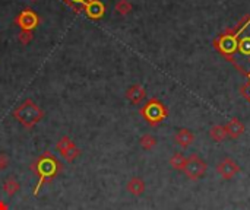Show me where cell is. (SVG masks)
<instances>
[{"instance_id": "24", "label": "cell", "mask_w": 250, "mask_h": 210, "mask_svg": "<svg viewBox=\"0 0 250 210\" xmlns=\"http://www.w3.org/2000/svg\"><path fill=\"white\" fill-rule=\"evenodd\" d=\"M32 1H37V0H32Z\"/></svg>"}, {"instance_id": "11", "label": "cell", "mask_w": 250, "mask_h": 210, "mask_svg": "<svg viewBox=\"0 0 250 210\" xmlns=\"http://www.w3.org/2000/svg\"><path fill=\"white\" fill-rule=\"evenodd\" d=\"M126 98L133 104V105H139L145 98H146V91L142 85L135 83L132 85L127 91H126Z\"/></svg>"}, {"instance_id": "14", "label": "cell", "mask_w": 250, "mask_h": 210, "mask_svg": "<svg viewBox=\"0 0 250 210\" xmlns=\"http://www.w3.org/2000/svg\"><path fill=\"white\" fill-rule=\"evenodd\" d=\"M209 136H211V139H212L214 142H218V143L224 142V140L229 137V136H227V132H226V127H224L223 124H215V126H212L211 130H209Z\"/></svg>"}, {"instance_id": "1", "label": "cell", "mask_w": 250, "mask_h": 210, "mask_svg": "<svg viewBox=\"0 0 250 210\" xmlns=\"http://www.w3.org/2000/svg\"><path fill=\"white\" fill-rule=\"evenodd\" d=\"M214 48L234 69L250 76V15H245L234 26L224 29L214 39Z\"/></svg>"}, {"instance_id": "18", "label": "cell", "mask_w": 250, "mask_h": 210, "mask_svg": "<svg viewBox=\"0 0 250 210\" xmlns=\"http://www.w3.org/2000/svg\"><path fill=\"white\" fill-rule=\"evenodd\" d=\"M132 9H133V6H132V3H130L129 0H119V1L116 3V6H114V10H116L119 15H122V16L129 15V13L132 12Z\"/></svg>"}, {"instance_id": "4", "label": "cell", "mask_w": 250, "mask_h": 210, "mask_svg": "<svg viewBox=\"0 0 250 210\" xmlns=\"http://www.w3.org/2000/svg\"><path fill=\"white\" fill-rule=\"evenodd\" d=\"M139 114L149 126L157 127L168 117V110L158 98H151L141 107Z\"/></svg>"}, {"instance_id": "17", "label": "cell", "mask_w": 250, "mask_h": 210, "mask_svg": "<svg viewBox=\"0 0 250 210\" xmlns=\"http://www.w3.org/2000/svg\"><path fill=\"white\" fill-rule=\"evenodd\" d=\"M139 145H141V148H142V149H145V151H152V149L157 146V139H155V136H152V134L146 133V134L141 136V139H139Z\"/></svg>"}, {"instance_id": "19", "label": "cell", "mask_w": 250, "mask_h": 210, "mask_svg": "<svg viewBox=\"0 0 250 210\" xmlns=\"http://www.w3.org/2000/svg\"><path fill=\"white\" fill-rule=\"evenodd\" d=\"M63 3H66L76 15H79V13H82L83 12V7H85V4L86 3H89L91 0H62Z\"/></svg>"}, {"instance_id": "5", "label": "cell", "mask_w": 250, "mask_h": 210, "mask_svg": "<svg viewBox=\"0 0 250 210\" xmlns=\"http://www.w3.org/2000/svg\"><path fill=\"white\" fill-rule=\"evenodd\" d=\"M207 170H208V165L199 155L192 153L186 158V165L183 168V172L189 180H192V181L201 180L205 175Z\"/></svg>"}, {"instance_id": "12", "label": "cell", "mask_w": 250, "mask_h": 210, "mask_svg": "<svg viewBox=\"0 0 250 210\" xmlns=\"http://www.w3.org/2000/svg\"><path fill=\"white\" fill-rule=\"evenodd\" d=\"M174 142H176L182 149H188V148L195 142V134H193L189 129H180V130L174 134Z\"/></svg>"}, {"instance_id": "22", "label": "cell", "mask_w": 250, "mask_h": 210, "mask_svg": "<svg viewBox=\"0 0 250 210\" xmlns=\"http://www.w3.org/2000/svg\"><path fill=\"white\" fill-rule=\"evenodd\" d=\"M9 164H10V159H9V156H7L6 153H0V171H4V170H7Z\"/></svg>"}, {"instance_id": "3", "label": "cell", "mask_w": 250, "mask_h": 210, "mask_svg": "<svg viewBox=\"0 0 250 210\" xmlns=\"http://www.w3.org/2000/svg\"><path fill=\"white\" fill-rule=\"evenodd\" d=\"M13 117L21 126L31 130L42 120L44 111L31 98H28L13 110Z\"/></svg>"}, {"instance_id": "15", "label": "cell", "mask_w": 250, "mask_h": 210, "mask_svg": "<svg viewBox=\"0 0 250 210\" xmlns=\"http://www.w3.org/2000/svg\"><path fill=\"white\" fill-rule=\"evenodd\" d=\"M21 190V184L15 180V178H7L3 184V191L6 193V196L13 197L18 191Z\"/></svg>"}, {"instance_id": "21", "label": "cell", "mask_w": 250, "mask_h": 210, "mask_svg": "<svg viewBox=\"0 0 250 210\" xmlns=\"http://www.w3.org/2000/svg\"><path fill=\"white\" fill-rule=\"evenodd\" d=\"M240 94H242V96L248 101L250 104V76L248 77V80L242 85V88H240Z\"/></svg>"}, {"instance_id": "16", "label": "cell", "mask_w": 250, "mask_h": 210, "mask_svg": "<svg viewBox=\"0 0 250 210\" xmlns=\"http://www.w3.org/2000/svg\"><path fill=\"white\" fill-rule=\"evenodd\" d=\"M186 158H188V156H185L182 152H176V153L170 158V165H171V168L176 170V171H183V168H185V165H186Z\"/></svg>"}, {"instance_id": "7", "label": "cell", "mask_w": 250, "mask_h": 210, "mask_svg": "<svg viewBox=\"0 0 250 210\" xmlns=\"http://www.w3.org/2000/svg\"><path fill=\"white\" fill-rule=\"evenodd\" d=\"M56 149L66 162H73L81 155V149L76 146V143L69 136L60 137V140L56 143Z\"/></svg>"}, {"instance_id": "20", "label": "cell", "mask_w": 250, "mask_h": 210, "mask_svg": "<svg viewBox=\"0 0 250 210\" xmlns=\"http://www.w3.org/2000/svg\"><path fill=\"white\" fill-rule=\"evenodd\" d=\"M32 39H34V32H32V31H25V29H21V31H19V34H18V41H19L22 45H28Z\"/></svg>"}, {"instance_id": "8", "label": "cell", "mask_w": 250, "mask_h": 210, "mask_svg": "<svg viewBox=\"0 0 250 210\" xmlns=\"http://www.w3.org/2000/svg\"><path fill=\"white\" fill-rule=\"evenodd\" d=\"M217 172L224 178V180H233L239 172H240V167L239 164L231 159V158H226L223 159L218 165H217Z\"/></svg>"}, {"instance_id": "10", "label": "cell", "mask_w": 250, "mask_h": 210, "mask_svg": "<svg viewBox=\"0 0 250 210\" xmlns=\"http://www.w3.org/2000/svg\"><path fill=\"white\" fill-rule=\"evenodd\" d=\"M224 127H226L227 136H230L231 139H239V137L243 136L245 132H246L245 123L240 121V118H237V117H233Z\"/></svg>"}, {"instance_id": "6", "label": "cell", "mask_w": 250, "mask_h": 210, "mask_svg": "<svg viewBox=\"0 0 250 210\" xmlns=\"http://www.w3.org/2000/svg\"><path fill=\"white\" fill-rule=\"evenodd\" d=\"M13 23L16 26H19V29H25V31H34L40 23H41V18L38 16V13L31 9V7H25L22 9L15 18H13Z\"/></svg>"}, {"instance_id": "13", "label": "cell", "mask_w": 250, "mask_h": 210, "mask_svg": "<svg viewBox=\"0 0 250 210\" xmlns=\"http://www.w3.org/2000/svg\"><path fill=\"white\" fill-rule=\"evenodd\" d=\"M126 190H127L132 196L139 197V196H142V194L145 193L146 184H145V181H144L141 177H132V178L127 181V184H126Z\"/></svg>"}, {"instance_id": "23", "label": "cell", "mask_w": 250, "mask_h": 210, "mask_svg": "<svg viewBox=\"0 0 250 210\" xmlns=\"http://www.w3.org/2000/svg\"><path fill=\"white\" fill-rule=\"evenodd\" d=\"M0 210H9V206L3 200H0Z\"/></svg>"}, {"instance_id": "2", "label": "cell", "mask_w": 250, "mask_h": 210, "mask_svg": "<svg viewBox=\"0 0 250 210\" xmlns=\"http://www.w3.org/2000/svg\"><path fill=\"white\" fill-rule=\"evenodd\" d=\"M31 168L35 172V175L38 177V184H37V187L34 190V194H38L41 186L45 184V183H50L62 171L60 162L50 152H45L41 156H38V159L34 161V164H32Z\"/></svg>"}, {"instance_id": "9", "label": "cell", "mask_w": 250, "mask_h": 210, "mask_svg": "<svg viewBox=\"0 0 250 210\" xmlns=\"http://www.w3.org/2000/svg\"><path fill=\"white\" fill-rule=\"evenodd\" d=\"M105 10H107V7H105V4H104L101 0H91V1L86 3L85 7H83V13H85L89 19H92V20L101 19V18L105 15Z\"/></svg>"}]
</instances>
